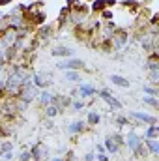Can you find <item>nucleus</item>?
Returning <instances> with one entry per match:
<instances>
[{"label": "nucleus", "mask_w": 159, "mask_h": 161, "mask_svg": "<svg viewBox=\"0 0 159 161\" xmlns=\"http://www.w3.org/2000/svg\"><path fill=\"white\" fill-rule=\"evenodd\" d=\"M127 40H129V34H127V30L125 28H116L114 30V34L111 36V47L112 49H123L125 47V43H127Z\"/></svg>", "instance_id": "f257e3e1"}, {"label": "nucleus", "mask_w": 159, "mask_h": 161, "mask_svg": "<svg viewBox=\"0 0 159 161\" xmlns=\"http://www.w3.org/2000/svg\"><path fill=\"white\" fill-rule=\"evenodd\" d=\"M84 68V62L79 60V58H68V60H64V62H58L56 64V69H62V71H79Z\"/></svg>", "instance_id": "f03ea898"}, {"label": "nucleus", "mask_w": 159, "mask_h": 161, "mask_svg": "<svg viewBox=\"0 0 159 161\" xmlns=\"http://www.w3.org/2000/svg\"><path fill=\"white\" fill-rule=\"evenodd\" d=\"M99 97L112 109V111H122V103H120L118 99L112 96V94H109L107 90H99Z\"/></svg>", "instance_id": "7ed1b4c3"}, {"label": "nucleus", "mask_w": 159, "mask_h": 161, "mask_svg": "<svg viewBox=\"0 0 159 161\" xmlns=\"http://www.w3.org/2000/svg\"><path fill=\"white\" fill-rule=\"evenodd\" d=\"M125 144H127V148L135 154V152L142 146V139H140L135 131H129V133H127V137H125Z\"/></svg>", "instance_id": "20e7f679"}, {"label": "nucleus", "mask_w": 159, "mask_h": 161, "mask_svg": "<svg viewBox=\"0 0 159 161\" xmlns=\"http://www.w3.org/2000/svg\"><path fill=\"white\" fill-rule=\"evenodd\" d=\"M129 116H133L135 120L142 122V124H148V125H152V124H157V118H156L154 114H148V113H139V111H131V113H129Z\"/></svg>", "instance_id": "39448f33"}, {"label": "nucleus", "mask_w": 159, "mask_h": 161, "mask_svg": "<svg viewBox=\"0 0 159 161\" xmlns=\"http://www.w3.org/2000/svg\"><path fill=\"white\" fill-rule=\"evenodd\" d=\"M84 129H86V122L84 120H75L68 125V133H69V135H79Z\"/></svg>", "instance_id": "423d86ee"}, {"label": "nucleus", "mask_w": 159, "mask_h": 161, "mask_svg": "<svg viewBox=\"0 0 159 161\" xmlns=\"http://www.w3.org/2000/svg\"><path fill=\"white\" fill-rule=\"evenodd\" d=\"M51 54L52 56H60V58H71L73 56V51L69 47H52Z\"/></svg>", "instance_id": "0eeeda50"}, {"label": "nucleus", "mask_w": 159, "mask_h": 161, "mask_svg": "<svg viewBox=\"0 0 159 161\" xmlns=\"http://www.w3.org/2000/svg\"><path fill=\"white\" fill-rule=\"evenodd\" d=\"M77 92L80 94V97H82V99H86V97H92V96H96V88H94L92 84H80L79 88H77Z\"/></svg>", "instance_id": "6e6552de"}, {"label": "nucleus", "mask_w": 159, "mask_h": 161, "mask_svg": "<svg viewBox=\"0 0 159 161\" xmlns=\"http://www.w3.org/2000/svg\"><path fill=\"white\" fill-rule=\"evenodd\" d=\"M142 144H146V146H148L150 156H157V154H159V141H157V139H146V141H142Z\"/></svg>", "instance_id": "1a4fd4ad"}, {"label": "nucleus", "mask_w": 159, "mask_h": 161, "mask_svg": "<svg viewBox=\"0 0 159 161\" xmlns=\"http://www.w3.org/2000/svg\"><path fill=\"white\" fill-rule=\"evenodd\" d=\"M99 122H101V114L97 113V111H90L88 113V116H86V125H99Z\"/></svg>", "instance_id": "9d476101"}, {"label": "nucleus", "mask_w": 159, "mask_h": 161, "mask_svg": "<svg viewBox=\"0 0 159 161\" xmlns=\"http://www.w3.org/2000/svg\"><path fill=\"white\" fill-rule=\"evenodd\" d=\"M103 9H107L105 0H92V4H90V11L92 13H101Z\"/></svg>", "instance_id": "9b49d317"}, {"label": "nucleus", "mask_w": 159, "mask_h": 161, "mask_svg": "<svg viewBox=\"0 0 159 161\" xmlns=\"http://www.w3.org/2000/svg\"><path fill=\"white\" fill-rule=\"evenodd\" d=\"M52 94L49 92V90H43V92H40V105L41 107H47V105H51L52 103Z\"/></svg>", "instance_id": "f8f14e48"}, {"label": "nucleus", "mask_w": 159, "mask_h": 161, "mask_svg": "<svg viewBox=\"0 0 159 161\" xmlns=\"http://www.w3.org/2000/svg\"><path fill=\"white\" fill-rule=\"evenodd\" d=\"M51 32H52V26H49V25L40 26V28H38V40L47 41L49 38H51Z\"/></svg>", "instance_id": "ddd939ff"}, {"label": "nucleus", "mask_w": 159, "mask_h": 161, "mask_svg": "<svg viewBox=\"0 0 159 161\" xmlns=\"http://www.w3.org/2000/svg\"><path fill=\"white\" fill-rule=\"evenodd\" d=\"M111 82L112 84H116V86H122V88H129V80L125 79V77H122V75H111Z\"/></svg>", "instance_id": "4468645a"}, {"label": "nucleus", "mask_w": 159, "mask_h": 161, "mask_svg": "<svg viewBox=\"0 0 159 161\" xmlns=\"http://www.w3.org/2000/svg\"><path fill=\"white\" fill-rule=\"evenodd\" d=\"M157 137H159V125H156V124L148 125V129L144 131V139H157Z\"/></svg>", "instance_id": "2eb2a0df"}, {"label": "nucleus", "mask_w": 159, "mask_h": 161, "mask_svg": "<svg viewBox=\"0 0 159 161\" xmlns=\"http://www.w3.org/2000/svg\"><path fill=\"white\" fill-rule=\"evenodd\" d=\"M58 113H60V107L54 105V103L47 105V109H45V116L47 118H54V116H58Z\"/></svg>", "instance_id": "dca6fc26"}, {"label": "nucleus", "mask_w": 159, "mask_h": 161, "mask_svg": "<svg viewBox=\"0 0 159 161\" xmlns=\"http://www.w3.org/2000/svg\"><path fill=\"white\" fill-rule=\"evenodd\" d=\"M105 150H107L109 154H116V152H118V144H116L111 137H107V139H105Z\"/></svg>", "instance_id": "f3484780"}, {"label": "nucleus", "mask_w": 159, "mask_h": 161, "mask_svg": "<svg viewBox=\"0 0 159 161\" xmlns=\"http://www.w3.org/2000/svg\"><path fill=\"white\" fill-rule=\"evenodd\" d=\"M43 148H41L40 144H36V146H32V150H30V156H32V159L34 161H41L43 159Z\"/></svg>", "instance_id": "a211bd4d"}, {"label": "nucleus", "mask_w": 159, "mask_h": 161, "mask_svg": "<svg viewBox=\"0 0 159 161\" xmlns=\"http://www.w3.org/2000/svg\"><path fill=\"white\" fill-rule=\"evenodd\" d=\"M122 6H123L125 9H133V11H140V4H139V2H135V0H125V2H122Z\"/></svg>", "instance_id": "6ab92c4d"}, {"label": "nucleus", "mask_w": 159, "mask_h": 161, "mask_svg": "<svg viewBox=\"0 0 159 161\" xmlns=\"http://www.w3.org/2000/svg\"><path fill=\"white\" fill-rule=\"evenodd\" d=\"M146 105H150V107H154V109H157L159 107V101L157 97H154V96H144V99H142Z\"/></svg>", "instance_id": "aec40b11"}, {"label": "nucleus", "mask_w": 159, "mask_h": 161, "mask_svg": "<svg viewBox=\"0 0 159 161\" xmlns=\"http://www.w3.org/2000/svg\"><path fill=\"white\" fill-rule=\"evenodd\" d=\"M66 80H71V82H79L80 80V75H79V71H66Z\"/></svg>", "instance_id": "412c9836"}, {"label": "nucleus", "mask_w": 159, "mask_h": 161, "mask_svg": "<svg viewBox=\"0 0 159 161\" xmlns=\"http://www.w3.org/2000/svg\"><path fill=\"white\" fill-rule=\"evenodd\" d=\"M144 94L157 97V88H156V86H148V84H144Z\"/></svg>", "instance_id": "4be33fe9"}, {"label": "nucleus", "mask_w": 159, "mask_h": 161, "mask_svg": "<svg viewBox=\"0 0 159 161\" xmlns=\"http://www.w3.org/2000/svg\"><path fill=\"white\" fill-rule=\"evenodd\" d=\"M150 80H152V84H157V80H159V69H150Z\"/></svg>", "instance_id": "5701e85b"}, {"label": "nucleus", "mask_w": 159, "mask_h": 161, "mask_svg": "<svg viewBox=\"0 0 159 161\" xmlns=\"http://www.w3.org/2000/svg\"><path fill=\"white\" fill-rule=\"evenodd\" d=\"M32 156H30V150H23L21 156H19V161H30Z\"/></svg>", "instance_id": "b1692460"}, {"label": "nucleus", "mask_w": 159, "mask_h": 161, "mask_svg": "<svg viewBox=\"0 0 159 161\" xmlns=\"http://www.w3.org/2000/svg\"><path fill=\"white\" fill-rule=\"evenodd\" d=\"M99 19H114V13L111 11V9H103L101 11V17Z\"/></svg>", "instance_id": "393cba45"}, {"label": "nucleus", "mask_w": 159, "mask_h": 161, "mask_svg": "<svg viewBox=\"0 0 159 161\" xmlns=\"http://www.w3.org/2000/svg\"><path fill=\"white\" fill-rule=\"evenodd\" d=\"M11 148H13V144H11L9 141H6V142H2V146H0V150H2V154H4V152H9Z\"/></svg>", "instance_id": "a878e982"}, {"label": "nucleus", "mask_w": 159, "mask_h": 161, "mask_svg": "<svg viewBox=\"0 0 159 161\" xmlns=\"http://www.w3.org/2000/svg\"><path fill=\"white\" fill-rule=\"evenodd\" d=\"M111 139H112V141H114V142H116V144H123V142H125V141H123V139H122V135H120V133H116V135H112V137H111Z\"/></svg>", "instance_id": "bb28decb"}, {"label": "nucleus", "mask_w": 159, "mask_h": 161, "mask_svg": "<svg viewBox=\"0 0 159 161\" xmlns=\"http://www.w3.org/2000/svg\"><path fill=\"white\" fill-rule=\"evenodd\" d=\"M116 124L122 127V125H127V124H129V120H127V118H123V116H118V118H116Z\"/></svg>", "instance_id": "cd10ccee"}, {"label": "nucleus", "mask_w": 159, "mask_h": 161, "mask_svg": "<svg viewBox=\"0 0 159 161\" xmlns=\"http://www.w3.org/2000/svg\"><path fill=\"white\" fill-rule=\"evenodd\" d=\"M2 158H4V161H11L13 159V152H11V150H9V152H4Z\"/></svg>", "instance_id": "c85d7f7f"}, {"label": "nucleus", "mask_w": 159, "mask_h": 161, "mask_svg": "<svg viewBox=\"0 0 159 161\" xmlns=\"http://www.w3.org/2000/svg\"><path fill=\"white\" fill-rule=\"evenodd\" d=\"M84 105H86L84 101H75V103H73V109H75V111H80V109H84Z\"/></svg>", "instance_id": "c756f323"}, {"label": "nucleus", "mask_w": 159, "mask_h": 161, "mask_svg": "<svg viewBox=\"0 0 159 161\" xmlns=\"http://www.w3.org/2000/svg\"><path fill=\"white\" fill-rule=\"evenodd\" d=\"M94 159H96V154H92V152L84 156V161H94Z\"/></svg>", "instance_id": "7c9ffc66"}, {"label": "nucleus", "mask_w": 159, "mask_h": 161, "mask_svg": "<svg viewBox=\"0 0 159 161\" xmlns=\"http://www.w3.org/2000/svg\"><path fill=\"white\" fill-rule=\"evenodd\" d=\"M96 159H97V161H109V158H107L105 154H97V156H96Z\"/></svg>", "instance_id": "2f4dec72"}, {"label": "nucleus", "mask_w": 159, "mask_h": 161, "mask_svg": "<svg viewBox=\"0 0 159 161\" xmlns=\"http://www.w3.org/2000/svg\"><path fill=\"white\" fill-rule=\"evenodd\" d=\"M96 148H97V154H103V152H105V146H103V144H97Z\"/></svg>", "instance_id": "473e14b6"}, {"label": "nucleus", "mask_w": 159, "mask_h": 161, "mask_svg": "<svg viewBox=\"0 0 159 161\" xmlns=\"http://www.w3.org/2000/svg\"><path fill=\"white\" fill-rule=\"evenodd\" d=\"M105 4L107 8H111V6H116V0H105Z\"/></svg>", "instance_id": "72a5a7b5"}, {"label": "nucleus", "mask_w": 159, "mask_h": 161, "mask_svg": "<svg viewBox=\"0 0 159 161\" xmlns=\"http://www.w3.org/2000/svg\"><path fill=\"white\" fill-rule=\"evenodd\" d=\"M77 2H79V0H68V6H69V8H73Z\"/></svg>", "instance_id": "f704fd0d"}, {"label": "nucleus", "mask_w": 159, "mask_h": 161, "mask_svg": "<svg viewBox=\"0 0 159 161\" xmlns=\"http://www.w3.org/2000/svg\"><path fill=\"white\" fill-rule=\"evenodd\" d=\"M51 161H64V159H62V158H52Z\"/></svg>", "instance_id": "c9c22d12"}, {"label": "nucleus", "mask_w": 159, "mask_h": 161, "mask_svg": "<svg viewBox=\"0 0 159 161\" xmlns=\"http://www.w3.org/2000/svg\"><path fill=\"white\" fill-rule=\"evenodd\" d=\"M0 158H2V150H0Z\"/></svg>", "instance_id": "e433bc0d"}]
</instances>
